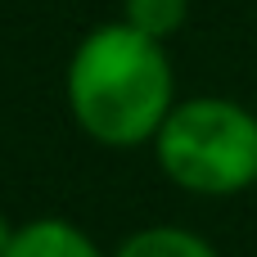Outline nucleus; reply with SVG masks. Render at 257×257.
<instances>
[{
    "label": "nucleus",
    "instance_id": "f03ea898",
    "mask_svg": "<svg viewBox=\"0 0 257 257\" xmlns=\"http://www.w3.org/2000/svg\"><path fill=\"white\" fill-rule=\"evenodd\" d=\"M158 167L190 194H239L257 181V117L230 99H185L154 136Z\"/></svg>",
    "mask_w": 257,
    "mask_h": 257
},
{
    "label": "nucleus",
    "instance_id": "7ed1b4c3",
    "mask_svg": "<svg viewBox=\"0 0 257 257\" xmlns=\"http://www.w3.org/2000/svg\"><path fill=\"white\" fill-rule=\"evenodd\" d=\"M5 257H99V248L72 221L41 217V221H27L23 230H14V244Z\"/></svg>",
    "mask_w": 257,
    "mask_h": 257
},
{
    "label": "nucleus",
    "instance_id": "423d86ee",
    "mask_svg": "<svg viewBox=\"0 0 257 257\" xmlns=\"http://www.w3.org/2000/svg\"><path fill=\"white\" fill-rule=\"evenodd\" d=\"M9 244H14V230H9V221H5V212H0V257L9 253Z\"/></svg>",
    "mask_w": 257,
    "mask_h": 257
},
{
    "label": "nucleus",
    "instance_id": "f257e3e1",
    "mask_svg": "<svg viewBox=\"0 0 257 257\" xmlns=\"http://www.w3.org/2000/svg\"><path fill=\"white\" fill-rule=\"evenodd\" d=\"M68 104L77 126L113 149L154 140L172 117V63L163 41L131 23L95 27L68 63Z\"/></svg>",
    "mask_w": 257,
    "mask_h": 257
},
{
    "label": "nucleus",
    "instance_id": "20e7f679",
    "mask_svg": "<svg viewBox=\"0 0 257 257\" xmlns=\"http://www.w3.org/2000/svg\"><path fill=\"white\" fill-rule=\"evenodd\" d=\"M117 257H217V248L181 226H149V230H136Z\"/></svg>",
    "mask_w": 257,
    "mask_h": 257
},
{
    "label": "nucleus",
    "instance_id": "39448f33",
    "mask_svg": "<svg viewBox=\"0 0 257 257\" xmlns=\"http://www.w3.org/2000/svg\"><path fill=\"white\" fill-rule=\"evenodd\" d=\"M185 0H126V18L122 23H131L136 32H145V36H154V41H167L181 23H185Z\"/></svg>",
    "mask_w": 257,
    "mask_h": 257
}]
</instances>
